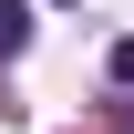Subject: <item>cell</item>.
I'll return each mask as SVG.
<instances>
[{
  "instance_id": "1",
  "label": "cell",
  "mask_w": 134,
  "mask_h": 134,
  "mask_svg": "<svg viewBox=\"0 0 134 134\" xmlns=\"http://www.w3.org/2000/svg\"><path fill=\"white\" fill-rule=\"evenodd\" d=\"M10 52H31V0H0V62Z\"/></svg>"
},
{
  "instance_id": "2",
  "label": "cell",
  "mask_w": 134,
  "mask_h": 134,
  "mask_svg": "<svg viewBox=\"0 0 134 134\" xmlns=\"http://www.w3.org/2000/svg\"><path fill=\"white\" fill-rule=\"evenodd\" d=\"M114 83H134V41H114Z\"/></svg>"
}]
</instances>
